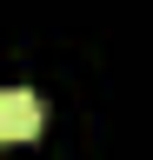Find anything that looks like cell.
<instances>
[{
  "instance_id": "1",
  "label": "cell",
  "mask_w": 153,
  "mask_h": 160,
  "mask_svg": "<svg viewBox=\"0 0 153 160\" xmlns=\"http://www.w3.org/2000/svg\"><path fill=\"white\" fill-rule=\"evenodd\" d=\"M33 133H40V100L27 87L0 93V140H33Z\"/></svg>"
}]
</instances>
